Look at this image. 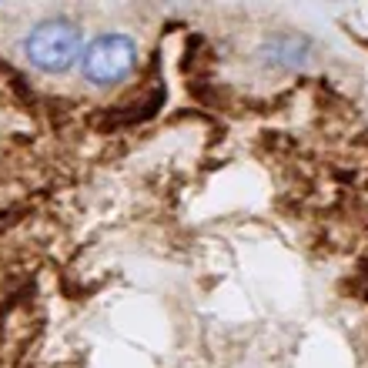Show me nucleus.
Returning <instances> with one entry per match:
<instances>
[{"instance_id":"1","label":"nucleus","mask_w":368,"mask_h":368,"mask_svg":"<svg viewBox=\"0 0 368 368\" xmlns=\"http://www.w3.org/2000/svg\"><path fill=\"white\" fill-rule=\"evenodd\" d=\"M24 57L31 61L37 71L44 74H64L74 67V61L84 51L81 41V27L74 21L54 17V21H41L37 27H31V34L21 44Z\"/></svg>"},{"instance_id":"2","label":"nucleus","mask_w":368,"mask_h":368,"mask_svg":"<svg viewBox=\"0 0 368 368\" xmlns=\"http://www.w3.org/2000/svg\"><path fill=\"white\" fill-rule=\"evenodd\" d=\"M84 77L94 87H111L128 81L138 71V44L128 34H101L81 51Z\"/></svg>"},{"instance_id":"3","label":"nucleus","mask_w":368,"mask_h":368,"mask_svg":"<svg viewBox=\"0 0 368 368\" xmlns=\"http://www.w3.org/2000/svg\"><path fill=\"white\" fill-rule=\"evenodd\" d=\"M261 54L275 67H298L305 61V41L295 37V34H282V37H271V41L261 47Z\"/></svg>"}]
</instances>
